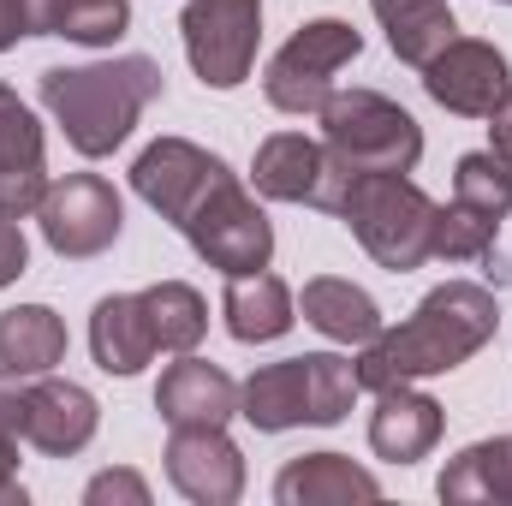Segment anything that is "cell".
Wrapping results in <instances>:
<instances>
[{
  "label": "cell",
  "instance_id": "44dd1931",
  "mask_svg": "<svg viewBox=\"0 0 512 506\" xmlns=\"http://www.w3.org/2000/svg\"><path fill=\"white\" fill-rule=\"evenodd\" d=\"M30 36H66L78 48H114L131 24V0H18Z\"/></svg>",
  "mask_w": 512,
  "mask_h": 506
},
{
  "label": "cell",
  "instance_id": "d6a6232c",
  "mask_svg": "<svg viewBox=\"0 0 512 506\" xmlns=\"http://www.w3.org/2000/svg\"><path fill=\"white\" fill-rule=\"evenodd\" d=\"M0 506H24V483H18V435L0 429Z\"/></svg>",
  "mask_w": 512,
  "mask_h": 506
},
{
  "label": "cell",
  "instance_id": "e0dca14e",
  "mask_svg": "<svg viewBox=\"0 0 512 506\" xmlns=\"http://www.w3.org/2000/svg\"><path fill=\"white\" fill-rule=\"evenodd\" d=\"M155 328H149V310H143V292H108L96 310H90V358L102 376H143L149 358H155Z\"/></svg>",
  "mask_w": 512,
  "mask_h": 506
},
{
  "label": "cell",
  "instance_id": "9c48e42d",
  "mask_svg": "<svg viewBox=\"0 0 512 506\" xmlns=\"http://www.w3.org/2000/svg\"><path fill=\"white\" fill-rule=\"evenodd\" d=\"M358 173H346L328 143L304 137V131H274L256 143V161H251V191L268 197V203H304V209H340L346 185Z\"/></svg>",
  "mask_w": 512,
  "mask_h": 506
},
{
  "label": "cell",
  "instance_id": "4fadbf2b",
  "mask_svg": "<svg viewBox=\"0 0 512 506\" xmlns=\"http://www.w3.org/2000/svg\"><path fill=\"white\" fill-rule=\"evenodd\" d=\"M167 483L191 506H233L245 495V453L227 429H173L167 435Z\"/></svg>",
  "mask_w": 512,
  "mask_h": 506
},
{
  "label": "cell",
  "instance_id": "1f68e13d",
  "mask_svg": "<svg viewBox=\"0 0 512 506\" xmlns=\"http://www.w3.org/2000/svg\"><path fill=\"white\" fill-rule=\"evenodd\" d=\"M30 268V245H24V227L0 215V286H12L18 274Z\"/></svg>",
  "mask_w": 512,
  "mask_h": 506
},
{
  "label": "cell",
  "instance_id": "4dcf8cb0",
  "mask_svg": "<svg viewBox=\"0 0 512 506\" xmlns=\"http://www.w3.org/2000/svg\"><path fill=\"white\" fill-rule=\"evenodd\" d=\"M24 393H30V376L0 364V429L6 435H24Z\"/></svg>",
  "mask_w": 512,
  "mask_h": 506
},
{
  "label": "cell",
  "instance_id": "ac0fdd59",
  "mask_svg": "<svg viewBox=\"0 0 512 506\" xmlns=\"http://www.w3.org/2000/svg\"><path fill=\"white\" fill-rule=\"evenodd\" d=\"M221 316H227V334L239 346H268L280 334H292L298 322V298L280 274L256 268V274H233L227 292H221Z\"/></svg>",
  "mask_w": 512,
  "mask_h": 506
},
{
  "label": "cell",
  "instance_id": "f546056e",
  "mask_svg": "<svg viewBox=\"0 0 512 506\" xmlns=\"http://www.w3.org/2000/svg\"><path fill=\"white\" fill-rule=\"evenodd\" d=\"M84 501L90 506H149V483L137 471H102L84 483Z\"/></svg>",
  "mask_w": 512,
  "mask_h": 506
},
{
  "label": "cell",
  "instance_id": "f1b7e54d",
  "mask_svg": "<svg viewBox=\"0 0 512 506\" xmlns=\"http://www.w3.org/2000/svg\"><path fill=\"white\" fill-rule=\"evenodd\" d=\"M495 233H501V221H489V215H477L465 203H435V239H429V251L441 256V262H489L495 256Z\"/></svg>",
  "mask_w": 512,
  "mask_h": 506
},
{
  "label": "cell",
  "instance_id": "ffe728a7",
  "mask_svg": "<svg viewBox=\"0 0 512 506\" xmlns=\"http://www.w3.org/2000/svg\"><path fill=\"white\" fill-rule=\"evenodd\" d=\"M298 310H304V322H310L322 340H334V346H370V340L387 328L382 304H376L364 286L340 280V274H316V280H304Z\"/></svg>",
  "mask_w": 512,
  "mask_h": 506
},
{
  "label": "cell",
  "instance_id": "3957f363",
  "mask_svg": "<svg viewBox=\"0 0 512 506\" xmlns=\"http://www.w3.org/2000/svg\"><path fill=\"white\" fill-rule=\"evenodd\" d=\"M352 239L382 262L387 274H411L423 262H435V197L411 179V173H358L334 209Z\"/></svg>",
  "mask_w": 512,
  "mask_h": 506
},
{
  "label": "cell",
  "instance_id": "6da1fadb",
  "mask_svg": "<svg viewBox=\"0 0 512 506\" xmlns=\"http://www.w3.org/2000/svg\"><path fill=\"white\" fill-rule=\"evenodd\" d=\"M495 334H501L495 292L477 280H441L435 292H423V304L399 328H382L370 346H358L352 364H358L364 393H382V387H405V381L447 376L471 364Z\"/></svg>",
  "mask_w": 512,
  "mask_h": 506
},
{
  "label": "cell",
  "instance_id": "8fae6325",
  "mask_svg": "<svg viewBox=\"0 0 512 506\" xmlns=\"http://www.w3.org/2000/svg\"><path fill=\"white\" fill-rule=\"evenodd\" d=\"M417 72H423L429 102L447 108V114H459V120H489L495 102L512 90L507 54H501L495 42H483V36H453V42H447L429 66H417Z\"/></svg>",
  "mask_w": 512,
  "mask_h": 506
},
{
  "label": "cell",
  "instance_id": "52a82bcc",
  "mask_svg": "<svg viewBox=\"0 0 512 506\" xmlns=\"http://www.w3.org/2000/svg\"><path fill=\"white\" fill-rule=\"evenodd\" d=\"M185 60L209 90H239L256 66L262 42V0H185L179 12Z\"/></svg>",
  "mask_w": 512,
  "mask_h": 506
},
{
  "label": "cell",
  "instance_id": "2e32d148",
  "mask_svg": "<svg viewBox=\"0 0 512 506\" xmlns=\"http://www.w3.org/2000/svg\"><path fill=\"white\" fill-rule=\"evenodd\" d=\"M441 429H447V411L429 393H417L411 381L405 387H382L376 411H370V453L387 459V465H417V459L435 453Z\"/></svg>",
  "mask_w": 512,
  "mask_h": 506
},
{
  "label": "cell",
  "instance_id": "603a6c76",
  "mask_svg": "<svg viewBox=\"0 0 512 506\" xmlns=\"http://www.w3.org/2000/svg\"><path fill=\"white\" fill-rule=\"evenodd\" d=\"M239 417L251 423L256 435H286V429H304L310 423V405H304V358H280V364H262L239 381Z\"/></svg>",
  "mask_w": 512,
  "mask_h": 506
},
{
  "label": "cell",
  "instance_id": "7a4b0ae2",
  "mask_svg": "<svg viewBox=\"0 0 512 506\" xmlns=\"http://www.w3.org/2000/svg\"><path fill=\"white\" fill-rule=\"evenodd\" d=\"M161 66L149 54H120V60H90V66H48L36 78L42 108L54 114V126L66 131V143L84 161H102L126 143L143 108L161 96Z\"/></svg>",
  "mask_w": 512,
  "mask_h": 506
},
{
  "label": "cell",
  "instance_id": "9a60e30c",
  "mask_svg": "<svg viewBox=\"0 0 512 506\" xmlns=\"http://www.w3.org/2000/svg\"><path fill=\"white\" fill-rule=\"evenodd\" d=\"M155 411L167 429H227L239 417V381L197 352H179L155 381Z\"/></svg>",
  "mask_w": 512,
  "mask_h": 506
},
{
  "label": "cell",
  "instance_id": "7402d4cb",
  "mask_svg": "<svg viewBox=\"0 0 512 506\" xmlns=\"http://www.w3.org/2000/svg\"><path fill=\"white\" fill-rule=\"evenodd\" d=\"M435 495L447 506H512V435L471 441L459 459H447Z\"/></svg>",
  "mask_w": 512,
  "mask_h": 506
},
{
  "label": "cell",
  "instance_id": "d6986e66",
  "mask_svg": "<svg viewBox=\"0 0 512 506\" xmlns=\"http://www.w3.org/2000/svg\"><path fill=\"white\" fill-rule=\"evenodd\" d=\"M280 506H352V501H382L376 471L352 465L346 453H304L274 477Z\"/></svg>",
  "mask_w": 512,
  "mask_h": 506
},
{
  "label": "cell",
  "instance_id": "484cf974",
  "mask_svg": "<svg viewBox=\"0 0 512 506\" xmlns=\"http://www.w3.org/2000/svg\"><path fill=\"white\" fill-rule=\"evenodd\" d=\"M143 310H149L155 346L173 352V358H179V352H197L203 334H209V304H203V292L185 286V280H155V286H143Z\"/></svg>",
  "mask_w": 512,
  "mask_h": 506
},
{
  "label": "cell",
  "instance_id": "8992f818",
  "mask_svg": "<svg viewBox=\"0 0 512 506\" xmlns=\"http://www.w3.org/2000/svg\"><path fill=\"white\" fill-rule=\"evenodd\" d=\"M185 233V245L203 256L215 274H256V268H268L274 262V227H268V215H262V203H256V191L233 173V179H221L203 203H197V215L179 227Z\"/></svg>",
  "mask_w": 512,
  "mask_h": 506
},
{
  "label": "cell",
  "instance_id": "ba28073f",
  "mask_svg": "<svg viewBox=\"0 0 512 506\" xmlns=\"http://www.w3.org/2000/svg\"><path fill=\"white\" fill-rule=\"evenodd\" d=\"M36 221H42V239H48L54 256L90 262V256L120 245L126 203H120V191L102 173H66V179H48V197H42Z\"/></svg>",
  "mask_w": 512,
  "mask_h": 506
},
{
  "label": "cell",
  "instance_id": "e575fe53",
  "mask_svg": "<svg viewBox=\"0 0 512 506\" xmlns=\"http://www.w3.org/2000/svg\"><path fill=\"white\" fill-rule=\"evenodd\" d=\"M18 36H30V30H24V6H18V0H0V54L18 48Z\"/></svg>",
  "mask_w": 512,
  "mask_h": 506
},
{
  "label": "cell",
  "instance_id": "5b68a950",
  "mask_svg": "<svg viewBox=\"0 0 512 506\" xmlns=\"http://www.w3.org/2000/svg\"><path fill=\"white\" fill-rule=\"evenodd\" d=\"M358 54H364V36H358L346 18H310V24H298V30L274 48V60L262 66V96H268V108H280V114H292V120L322 114V102L334 96V78H340Z\"/></svg>",
  "mask_w": 512,
  "mask_h": 506
},
{
  "label": "cell",
  "instance_id": "d4e9b609",
  "mask_svg": "<svg viewBox=\"0 0 512 506\" xmlns=\"http://www.w3.org/2000/svg\"><path fill=\"white\" fill-rule=\"evenodd\" d=\"M0 364L18 376H48L66 364V322L48 304H12L0 310Z\"/></svg>",
  "mask_w": 512,
  "mask_h": 506
},
{
  "label": "cell",
  "instance_id": "cb8c5ba5",
  "mask_svg": "<svg viewBox=\"0 0 512 506\" xmlns=\"http://www.w3.org/2000/svg\"><path fill=\"white\" fill-rule=\"evenodd\" d=\"M370 12L382 18L387 48H393V60H405V66H429V60L459 36L447 0H370Z\"/></svg>",
  "mask_w": 512,
  "mask_h": 506
},
{
  "label": "cell",
  "instance_id": "30bf717a",
  "mask_svg": "<svg viewBox=\"0 0 512 506\" xmlns=\"http://www.w3.org/2000/svg\"><path fill=\"white\" fill-rule=\"evenodd\" d=\"M221 179H233V167H227L215 149L191 143V137H155V143L131 161V191H137L161 221H173V227H185V221L197 215V203H203Z\"/></svg>",
  "mask_w": 512,
  "mask_h": 506
},
{
  "label": "cell",
  "instance_id": "4316f807",
  "mask_svg": "<svg viewBox=\"0 0 512 506\" xmlns=\"http://www.w3.org/2000/svg\"><path fill=\"white\" fill-rule=\"evenodd\" d=\"M358 393H364V381H358L352 358H340V352H304V405H310L316 429L346 423V411L358 405Z\"/></svg>",
  "mask_w": 512,
  "mask_h": 506
},
{
  "label": "cell",
  "instance_id": "83f0119b",
  "mask_svg": "<svg viewBox=\"0 0 512 506\" xmlns=\"http://www.w3.org/2000/svg\"><path fill=\"white\" fill-rule=\"evenodd\" d=\"M453 203L489 215V221H507L512 215V161H501L495 149H471L459 155L453 167Z\"/></svg>",
  "mask_w": 512,
  "mask_h": 506
},
{
  "label": "cell",
  "instance_id": "5bb4252c",
  "mask_svg": "<svg viewBox=\"0 0 512 506\" xmlns=\"http://www.w3.org/2000/svg\"><path fill=\"white\" fill-rule=\"evenodd\" d=\"M48 197V143L42 120L18 102V90L0 84V215L30 221Z\"/></svg>",
  "mask_w": 512,
  "mask_h": 506
},
{
  "label": "cell",
  "instance_id": "d590c367",
  "mask_svg": "<svg viewBox=\"0 0 512 506\" xmlns=\"http://www.w3.org/2000/svg\"><path fill=\"white\" fill-rule=\"evenodd\" d=\"M501 6H512V0H501Z\"/></svg>",
  "mask_w": 512,
  "mask_h": 506
},
{
  "label": "cell",
  "instance_id": "836d02e7",
  "mask_svg": "<svg viewBox=\"0 0 512 506\" xmlns=\"http://www.w3.org/2000/svg\"><path fill=\"white\" fill-rule=\"evenodd\" d=\"M489 137H495L489 149H495L501 161H512V90L495 102V114H489Z\"/></svg>",
  "mask_w": 512,
  "mask_h": 506
},
{
  "label": "cell",
  "instance_id": "277c9868",
  "mask_svg": "<svg viewBox=\"0 0 512 506\" xmlns=\"http://www.w3.org/2000/svg\"><path fill=\"white\" fill-rule=\"evenodd\" d=\"M322 143L346 173H417L423 126L382 90H334L322 102Z\"/></svg>",
  "mask_w": 512,
  "mask_h": 506
},
{
  "label": "cell",
  "instance_id": "7c38bea8",
  "mask_svg": "<svg viewBox=\"0 0 512 506\" xmlns=\"http://www.w3.org/2000/svg\"><path fill=\"white\" fill-rule=\"evenodd\" d=\"M102 429V405L90 387L78 381H60L54 370L48 376H30V393H24V435L42 459H72L96 441Z\"/></svg>",
  "mask_w": 512,
  "mask_h": 506
}]
</instances>
